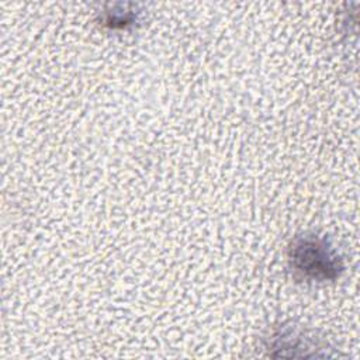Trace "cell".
Here are the masks:
<instances>
[{"instance_id":"7a4b0ae2","label":"cell","mask_w":360,"mask_h":360,"mask_svg":"<svg viewBox=\"0 0 360 360\" xmlns=\"http://www.w3.org/2000/svg\"><path fill=\"white\" fill-rule=\"evenodd\" d=\"M267 349H271L273 356H292V350H302V356H307L304 350H312L315 356V349L319 347V342L312 336L307 335V332L294 325H280L276 328L267 343Z\"/></svg>"},{"instance_id":"6da1fadb","label":"cell","mask_w":360,"mask_h":360,"mask_svg":"<svg viewBox=\"0 0 360 360\" xmlns=\"http://www.w3.org/2000/svg\"><path fill=\"white\" fill-rule=\"evenodd\" d=\"M291 269L308 281H333L345 270L343 260L332 243L316 233H304L288 248Z\"/></svg>"},{"instance_id":"3957f363","label":"cell","mask_w":360,"mask_h":360,"mask_svg":"<svg viewBox=\"0 0 360 360\" xmlns=\"http://www.w3.org/2000/svg\"><path fill=\"white\" fill-rule=\"evenodd\" d=\"M134 21H136V13L131 10H124V11L111 10V11H105L103 17V22L110 28H124L132 24Z\"/></svg>"}]
</instances>
